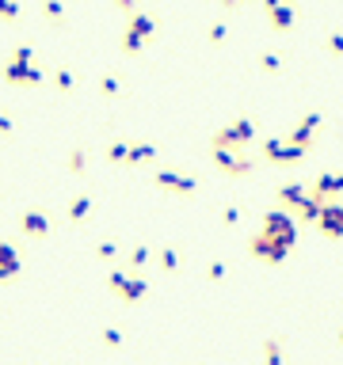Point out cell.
<instances>
[{
	"label": "cell",
	"instance_id": "4",
	"mask_svg": "<svg viewBox=\"0 0 343 365\" xmlns=\"http://www.w3.org/2000/svg\"><path fill=\"white\" fill-rule=\"evenodd\" d=\"M107 285H111L123 300H141L149 293V282H145V278H138V274H111V278H107Z\"/></svg>",
	"mask_w": 343,
	"mask_h": 365
},
{
	"label": "cell",
	"instance_id": "25",
	"mask_svg": "<svg viewBox=\"0 0 343 365\" xmlns=\"http://www.w3.org/2000/svg\"><path fill=\"white\" fill-rule=\"evenodd\" d=\"M8 130H12V122L4 118V114H0V133H8Z\"/></svg>",
	"mask_w": 343,
	"mask_h": 365
},
{
	"label": "cell",
	"instance_id": "18",
	"mask_svg": "<svg viewBox=\"0 0 343 365\" xmlns=\"http://www.w3.org/2000/svg\"><path fill=\"white\" fill-rule=\"evenodd\" d=\"M103 346H123V335L114 331V327H107V331H103Z\"/></svg>",
	"mask_w": 343,
	"mask_h": 365
},
{
	"label": "cell",
	"instance_id": "13",
	"mask_svg": "<svg viewBox=\"0 0 343 365\" xmlns=\"http://www.w3.org/2000/svg\"><path fill=\"white\" fill-rule=\"evenodd\" d=\"M23 232H27V236H46V232H50L46 213H27V217H23Z\"/></svg>",
	"mask_w": 343,
	"mask_h": 365
},
{
	"label": "cell",
	"instance_id": "11",
	"mask_svg": "<svg viewBox=\"0 0 343 365\" xmlns=\"http://www.w3.org/2000/svg\"><path fill=\"white\" fill-rule=\"evenodd\" d=\"M156 183H160L164 190H172V195H191V190H195V179L172 175V171H160V175H156Z\"/></svg>",
	"mask_w": 343,
	"mask_h": 365
},
{
	"label": "cell",
	"instance_id": "5",
	"mask_svg": "<svg viewBox=\"0 0 343 365\" xmlns=\"http://www.w3.org/2000/svg\"><path fill=\"white\" fill-rule=\"evenodd\" d=\"M320 232L328 236V240H343V206H320V217H317Z\"/></svg>",
	"mask_w": 343,
	"mask_h": 365
},
{
	"label": "cell",
	"instance_id": "16",
	"mask_svg": "<svg viewBox=\"0 0 343 365\" xmlns=\"http://www.w3.org/2000/svg\"><path fill=\"white\" fill-rule=\"evenodd\" d=\"M160 263H164V270H176V267H180V255L172 252V247H164V252H160Z\"/></svg>",
	"mask_w": 343,
	"mask_h": 365
},
{
	"label": "cell",
	"instance_id": "24",
	"mask_svg": "<svg viewBox=\"0 0 343 365\" xmlns=\"http://www.w3.org/2000/svg\"><path fill=\"white\" fill-rule=\"evenodd\" d=\"M263 69H267V73H275V69H278V57L267 54V57H263Z\"/></svg>",
	"mask_w": 343,
	"mask_h": 365
},
{
	"label": "cell",
	"instance_id": "17",
	"mask_svg": "<svg viewBox=\"0 0 343 365\" xmlns=\"http://www.w3.org/2000/svg\"><path fill=\"white\" fill-rule=\"evenodd\" d=\"M19 8H16V0H0V19H16Z\"/></svg>",
	"mask_w": 343,
	"mask_h": 365
},
{
	"label": "cell",
	"instance_id": "21",
	"mask_svg": "<svg viewBox=\"0 0 343 365\" xmlns=\"http://www.w3.org/2000/svg\"><path fill=\"white\" fill-rule=\"evenodd\" d=\"M145 259H149V252H145V247H138V252L130 255V263H134V267H141V263H145Z\"/></svg>",
	"mask_w": 343,
	"mask_h": 365
},
{
	"label": "cell",
	"instance_id": "14",
	"mask_svg": "<svg viewBox=\"0 0 343 365\" xmlns=\"http://www.w3.org/2000/svg\"><path fill=\"white\" fill-rule=\"evenodd\" d=\"M263 362H267V365H282V342H278V339L263 342Z\"/></svg>",
	"mask_w": 343,
	"mask_h": 365
},
{
	"label": "cell",
	"instance_id": "26",
	"mask_svg": "<svg viewBox=\"0 0 343 365\" xmlns=\"http://www.w3.org/2000/svg\"><path fill=\"white\" fill-rule=\"evenodd\" d=\"M221 4H225V8H237V4H240V0H221Z\"/></svg>",
	"mask_w": 343,
	"mask_h": 365
},
{
	"label": "cell",
	"instance_id": "10",
	"mask_svg": "<svg viewBox=\"0 0 343 365\" xmlns=\"http://www.w3.org/2000/svg\"><path fill=\"white\" fill-rule=\"evenodd\" d=\"M214 164H218L225 175H248V171H252V160H237V153H225V148H218Z\"/></svg>",
	"mask_w": 343,
	"mask_h": 365
},
{
	"label": "cell",
	"instance_id": "27",
	"mask_svg": "<svg viewBox=\"0 0 343 365\" xmlns=\"http://www.w3.org/2000/svg\"><path fill=\"white\" fill-rule=\"evenodd\" d=\"M275 4H278V0H267V4H263V8H275Z\"/></svg>",
	"mask_w": 343,
	"mask_h": 365
},
{
	"label": "cell",
	"instance_id": "19",
	"mask_svg": "<svg viewBox=\"0 0 343 365\" xmlns=\"http://www.w3.org/2000/svg\"><path fill=\"white\" fill-rule=\"evenodd\" d=\"M46 16L50 19H61V4H57V0H46Z\"/></svg>",
	"mask_w": 343,
	"mask_h": 365
},
{
	"label": "cell",
	"instance_id": "6",
	"mask_svg": "<svg viewBox=\"0 0 343 365\" xmlns=\"http://www.w3.org/2000/svg\"><path fill=\"white\" fill-rule=\"evenodd\" d=\"M263 153H267V160L271 164H298L305 156V145H294V141H267V148H263Z\"/></svg>",
	"mask_w": 343,
	"mask_h": 365
},
{
	"label": "cell",
	"instance_id": "22",
	"mask_svg": "<svg viewBox=\"0 0 343 365\" xmlns=\"http://www.w3.org/2000/svg\"><path fill=\"white\" fill-rule=\"evenodd\" d=\"M328 49H335V54H343V34H332V38H328Z\"/></svg>",
	"mask_w": 343,
	"mask_h": 365
},
{
	"label": "cell",
	"instance_id": "20",
	"mask_svg": "<svg viewBox=\"0 0 343 365\" xmlns=\"http://www.w3.org/2000/svg\"><path fill=\"white\" fill-rule=\"evenodd\" d=\"M221 278H225V267H221V263H210V282H221Z\"/></svg>",
	"mask_w": 343,
	"mask_h": 365
},
{
	"label": "cell",
	"instance_id": "15",
	"mask_svg": "<svg viewBox=\"0 0 343 365\" xmlns=\"http://www.w3.org/2000/svg\"><path fill=\"white\" fill-rule=\"evenodd\" d=\"M88 198H76V202L73 206H69V221H84V213H88Z\"/></svg>",
	"mask_w": 343,
	"mask_h": 365
},
{
	"label": "cell",
	"instance_id": "23",
	"mask_svg": "<svg viewBox=\"0 0 343 365\" xmlns=\"http://www.w3.org/2000/svg\"><path fill=\"white\" fill-rule=\"evenodd\" d=\"M69 168H73V171H84V153H73V160H69Z\"/></svg>",
	"mask_w": 343,
	"mask_h": 365
},
{
	"label": "cell",
	"instance_id": "3",
	"mask_svg": "<svg viewBox=\"0 0 343 365\" xmlns=\"http://www.w3.org/2000/svg\"><path fill=\"white\" fill-rule=\"evenodd\" d=\"M263 232L267 236H275V240H282L286 247H294V236H298V228H294V217L290 213H267L263 217Z\"/></svg>",
	"mask_w": 343,
	"mask_h": 365
},
{
	"label": "cell",
	"instance_id": "1",
	"mask_svg": "<svg viewBox=\"0 0 343 365\" xmlns=\"http://www.w3.org/2000/svg\"><path fill=\"white\" fill-rule=\"evenodd\" d=\"M248 252H252L256 259H263V263H282L290 247H286L282 240H275V236L260 232V236H252V243H248Z\"/></svg>",
	"mask_w": 343,
	"mask_h": 365
},
{
	"label": "cell",
	"instance_id": "12",
	"mask_svg": "<svg viewBox=\"0 0 343 365\" xmlns=\"http://www.w3.org/2000/svg\"><path fill=\"white\" fill-rule=\"evenodd\" d=\"M267 16H271V27H278V31H286L294 23V8L290 4H275V8H267Z\"/></svg>",
	"mask_w": 343,
	"mask_h": 365
},
{
	"label": "cell",
	"instance_id": "28",
	"mask_svg": "<svg viewBox=\"0 0 343 365\" xmlns=\"http://www.w3.org/2000/svg\"><path fill=\"white\" fill-rule=\"evenodd\" d=\"M340 346H343V331H340Z\"/></svg>",
	"mask_w": 343,
	"mask_h": 365
},
{
	"label": "cell",
	"instance_id": "9",
	"mask_svg": "<svg viewBox=\"0 0 343 365\" xmlns=\"http://www.w3.org/2000/svg\"><path fill=\"white\" fill-rule=\"evenodd\" d=\"M19 252L12 247V243H0V282H12V278L19 274Z\"/></svg>",
	"mask_w": 343,
	"mask_h": 365
},
{
	"label": "cell",
	"instance_id": "8",
	"mask_svg": "<svg viewBox=\"0 0 343 365\" xmlns=\"http://www.w3.org/2000/svg\"><path fill=\"white\" fill-rule=\"evenodd\" d=\"M309 195L317 198V202H328V198L343 195V175H320L317 183L309 187Z\"/></svg>",
	"mask_w": 343,
	"mask_h": 365
},
{
	"label": "cell",
	"instance_id": "7",
	"mask_svg": "<svg viewBox=\"0 0 343 365\" xmlns=\"http://www.w3.org/2000/svg\"><path fill=\"white\" fill-rule=\"evenodd\" d=\"M252 137V122H233V126H229V130H221L218 137H214V145L218 148H225V145H245V141Z\"/></svg>",
	"mask_w": 343,
	"mask_h": 365
},
{
	"label": "cell",
	"instance_id": "2",
	"mask_svg": "<svg viewBox=\"0 0 343 365\" xmlns=\"http://www.w3.org/2000/svg\"><path fill=\"white\" fill-rule=\"evenodd\" d=\"M149 38H153V19L141 16V12H134L130 27H126V38H123V49H126V54H138L141 42H149Z\"/></svg>",
	"mask_w": 343,
	"mask_h": 365
}]
</instances>
